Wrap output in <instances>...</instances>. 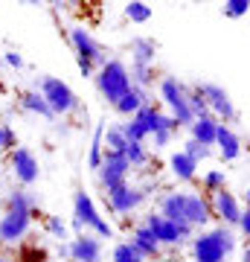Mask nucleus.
Returning a JSON list of instances; mask_svg holds the SVG:
<instances>
[{
  "instance_id": "f257e3e1",
  "label": "nucleus",
  "mask_w": 250,
  "mask_h": 262,
  "mask_svg": "<svg viewBox=\"0 0 250 262\" xmlns=\"http://www.w3.org/2000/svg\"><path fill=\"white\" fill-rule=\"evenodd\" d=\"M157 213L175 225H189L192 230H204L213 222V204L201 192H166L157 201Z\"/></svg>"
},
{
  "instance_id": "f03ea898",
  "label": "nucleus",
  "mask_w": 250,
  "mask_h": 262,
  "mask_svg": "<svg viewBox=\"0 0 250 262\" xmlns=\"http://www.w3.org/2000/svg\"><path fill=\"white\" fill-rule=\"evenodd\" d=\"M32 213H35V198L27 189H12L6 198V215L0 219V242L15 245L18 239H24L32 227Z\"/></svg>"
},
{
  "instance_id": "7ed1b4c3",
  "label": "nucleus",
  "mask_w": 250,
  "mask_h": 262,
  "mask_svg": "<svg viewBox=\"0 0 250 262\" xmlns=\"http://www.w3.org/2000/svg\"><path fill=\"white\" fill-rule=\"evenodd\" d=\"M189 251L195 262H227V256L236 251V233L224 225L201 230L189 239Z\"/></svg>"
},
{
  "instance_id": "20e7f679",
  "label": "nucleus",
  "mask_w": 250,
  "mask_h": 262,
  "mask_svg": "<svg viewBox=\"0 0 250 262\" xmlns=\"http://www.w3.org/2000/svg\"><path fill=\"white\" fill-rule=\"evenodd\" d=\"M93 79H96V91L102 94L105 102H111V105H117L131 91V73H128V67H125V61H120V58L105 61L93 73Z\"/></svg>"
},
{
  "instance_id": "39448f33",
  "label": "nucleus",
  "mask_w": 250,
  "mask_h": 262,
  "mask_svg": "<svg viewBox=\"0 0 250 262\" xmlns=\"http://www.w3.org/2000/svg\"><path fill=\"white\" fill-rule=\"evenodd\" d=\"M35 91L44 96V102L50 105V111L56 114V120L82 108L79 96H76V91L67 82L56 79V76H41V79H38V84H35Z\"/></svg>"
},
{
  "instance_id": "423d86ee",
  "label": "nucleus",
  "mask_w": 250,
  "mask_h": 262,
  "mask_svg": "<svg viewBox=\"0 0 250 262\" xmlns=\"http://www.w3.org/2000/svg\"><path fill=\"white\" fill-rule=\"evenodd\" d=\"M160 99L169 108V117L180 125H192L195 114L189 108V84H184L177 76H163L160 79Z\"/></svg>"
},
{
  "instance_id": "0eeeda50",
  "label": "nucleus",
  "mask_w": 250,
  "mask_h": 262,
  "mask_svg": "<svg viewBox=\"0 0 250 262\" xmlns=\"http://www.w3.org/2000/svg\"><path fill=\"white\" fill-rule=\"evenodd\" d=\"M73 222L79 230H90L93 236H99V239H113V225L111 222H105L96 204H93V198L84 192V189H76L73 195Z\"/></svg>"
},
{
  "instance_id": "6e6552de",
  "label": "nucleus",
  "mask_w": 250,
  "mask_h": 262,
  "mask_svg": "<svg viewBox=\"0 0 250 262\" xmlns=\"http://www.w3.org/2000/svg\"><path fill=\"white\" fill-rule=\"evenodd\" d=\"M143 225L151 230V236L157 239L160 248H180V245H186L195 236V230L189 225H175V222H169L166 215L160 213H148Z\"/></svg>"
},
{
  "instance_id": "1a4fd4ad",
  "label": "nucleus",
  "mask_w": 250,
  "mask_h": 262,
  "mask_svg": "<svg viewBox=\"0 0 250 262\" xmlns=\"http://www.w3.org/2000/svg\"><path fill=\"white\" fill-rule=\"evenodd\" d=\"M198 91H201V94H204V99H207L210 117H215V120L224 122V125H230V122L239 120V111H236V105H233L230 94L224 91L221 84H215V82H198Z\"/></svg>"
},
{
  "instance_id": "9d476101",
  "label": "nucleus",
  "mask_w": 250,
  "mask_h": 262,
  "mask_svg": "<svg viewBox=\"0 0 250 262\" xmlns=\"http://www.w3.org/2000/svg\"><path fill=\"white\" fill-rule=\"evenodd\" d=\"M160 122H163V111L154 108V105H146V108H140L131 117V122H120V125H122V134H125L128 143H143L146 137H151L160 128Z\"/></svg>"
},
{
  "instance_id": "9b49d317",
  "label": "nucleus",
  "mask_w": 250,
  "mask_h": 262,
  "mask_svg": "<svg viewBox=\"0 0 250 262\" xmlns=\"http://www.w3.org/2000/svg\"><path fill=\"white\" fill-rule=\"evenodd\" d=\"M70 44L76 50V61H82V64H90L93 70L96 67H102L108 58H105V50L102 44L96 41V38L87 32L84 27H73L70 29Z\"/></svg>"
},
{
  "instance_id": "f8f14e48",
  "label": "nucleus",
  "mask_w": 250,
  "mask_h": 262,
  "mask_svg": "<svg viewBox=\"0 0 250 262\" xmlns=\"http://www.w3.org/2000/svg\"><path fill=\"white\" fill-rule=\"evenodd\" d=\"M146 198H148V189L146 187H134V184H122V187L105 192V201H108V207H111V213H117V215L134 213Z\"/></svg>"
},
{
  "instance_id": "ddd939ff",
  "label": "nucleus",
  "mask_w": 250,
  "mask_h": 262,
  "mask_svg": "<svg viewBox=\"0 0 250 262\" xmlns=\"http://www.w3.org/2000/svg\"><path fill=\"white\" fill-rule=\"evenodd\" d=\"M128 172H131V163L125 160V155H111V151H105L102 155V166H99V184L102 189H117L122 184H128Z\"/></svg>"
},
{
  "instance_id": "4468645a",
  "label": "nucleus",
  "mask_w": 250,
  "mask_h": 262,
  "mask_svg": "<svg viewBox=\"0 0 250 262\" xmlns=\"http://www.w3.org/2000/svg\"><path fill=\"white\" fill-rule=\"evenodd\" d=\"M210 204H213V215H215V219H221L224 227H230V230H233V227H239L244 207H241V201L236 198V192L221 189V192H215V195L210 198Z\"/></svg>"
},
{
  "instance_id": "2eb2a0df",
  "label": "nucleus",
  "mask_w": 250,
  "mask_h": 262,
  "mask_svg": "<svg viewBox=\"0 0 250 262\" xmlns=\"http://www.w3.org/2000/svg\"><path fill=\"white\" fill-rule=\"evenodd\" d=\"M9 166H12V175L24 184V187H32L41 175V166H38V158L32 155L29 149L18 146V149H12L9 155Z\"/></svg>"
},
{
  "instance_id": "dca6fc26",
  "label": "nucleus",
  "mask_w": 250,
  "mask_h": 262,
  "mask_svg": "<svg viewBox=\"0 0 250 262\" xmlns=\"http://www.w3.org/2000/svg\"><path fill=\"white\" fill-rule=\"evenodd\" d=\"M70 245V259L73 262H102V242L93 233H79Z\"/></svg>"
},
{
  "instance_id": "f3484780",
  "label": "nucleus",
  "mask_w": 250,
  "mask_h": 262,
  "mask_svg": "<svg viewBox=\"0 0 250 262\" xmlns=\"http://www.w3.org/2000/svg\"><path fill=\"white\" fill-rule=\"evenodd\" d=\"M215 146H218V155H221L224 163H233V160L241 158V137L233 131V125H224L218 122V134H215Z\"/></svg>"
},
{
  "instance_id": "a211bd4d",
  "label": "nucleus",
  "mask_w": 250,
  "mask_h": 262,
  "mask_svg": "<svg viewBox=\"0 0 250 262\" xmlns=\"http://www.w3.org/2000/svg\"><path fill=\"white\" fill-rule=\"evenodd\" d=\"M131 245H134V248L143 253V259H146V262H148V259L157 262L160 256H163V248L157 245V239L151 236V230H148L146 225H137V227H134V233H131Z\"/></svg>"
},
{
  "instance_id": "6ab92c4d",
  "label": "nucleus",
  "mask_w": 250,
  "mask_h": 262,
  "mask_svg": "<svg viewBox=\"0 0 250 262\" xmlns=\"http://www.w3.org/2000/svg\"><path fill=\"white\" fill-rule=\"evenodd\" d=\"M154 58H157V41L146 35L131 38V64H148L154 67Z\"/></svg>"
},
{
  "instance_id": "aec40b11",
  "label": "nucleus",
  "mask_w": 250,
  "mask_h": 262,
  "mask_svg": "<svg viewBox=\"0 0 250 262\" xmlns=\"http://www.w3.org/2000/svg\"><path fill=\"white\" fill-rule=\"evenodd\" d=\"M215 134H218V120H215V117H198V120L189 125V137L198 140L201 146H207V149L215 146Z\"/></svg>"
},
{
  "instance_id": "412c9836",
  "label": "nucleus",
  "mask_w": 250,
  "mask_h": 262,
  "mask_svg": "<svg viewBox=\"0 0 250 262\" xmlns=\"http://www.w3.org/2000/svg\"><path fill=\"white\" fill-rule=\"evenodd\" d=\"M146 105H151L148 91H143V88H134V84H131V91L122 96L113 108H117V114H122V117H134V114H137L140 108H146Z\"/></svg>"
},
{
  "instance_id": "4be33fe9",
  "label": "nucleus",
  "mask_w": 250,
  "mask_h": 262,
  "mask_svg": "<svg viewBox=\"0 0 250 262\" xmlns=\"http://www.w3.org/2000/svg\"><path fill=\"white\" fill-rule=\"evenodd\" d=\"M169 169H172V175L177 181H195V175H198V163L189 155H184V151H175L169 158Z\"/></svg>"
},
{
  "instance_id": "5701e85b",
  "label": "nucleus",
  "mask_w": 250,
  "mask_h": 262,
  "mask_svg": "<svg viewBox=\"0 0 250 262\" xmlns=\"http://www.w3.org/2000/svg\"><path fill=\"white\" fill-rule=\"evenodd\" d=\"M102 146H105V151H111V155H125L128 140H125V134H122V125H105Z\"/></svg>"
},
{
  "instance_id": "b1692460",
  "label": "nucleus",
  "mask_w": 250,
  "mask_h": 262,
  "mask_svg": "<svg viewBox=\"0 0 250 262\" xmlns=\"http://www.w3.org/2000/svg\"><path fill=\"white\" fill-rule=\"evenodd\" d=\"M20 105H24L29 114H38V117H44V120H56V114L50 111V105L44 102V96L38 94V91H27V94L20 96Z\"/></svg>"
},
{
  "instance_id": "393cba45",
  "label": "nucleus",
  "mask_w": 250,
  "mask_h": 262,
  "mask_svg": "<svg viewBox=\"0 0 250 262\" xmlns=\"http://www.w3.org/2000/svg\"><path fill=\"white\" fill-rule=\"evenodd\" d=\"M102 134H105V125H96V131H93V143H90V151H87V169H93V172H99V166H102V155H105Z\"/></svg>"
},
{
  "instance_id": "a878e982",
  "label": "nucleus",
  "mask_w": 250,
  "mask_h": 262,
  "mask_svg": "<svg viewBox=\"0 0 250 262\" xmlns=\"http://www.w3.org/2000/svg\"><path fill=\"white\" fill-rule=\"evenodd\" d=\"M175 131H177V122L172 120L169 114H163L160 128L151 134V137H154V149H163V146H169V143H172V137H175Z\"/></svg>"
},
{
  "instance_id": "bb28decb",
  "label": "nucleus",
  "mask_w": 250,
  "mask_h": 262,
  "mask_svg": "<svg viewBox=\"0 0 250 262\" xmlns=\"http://www.w3.org/2000/svg\"><path fill=\"white\" fill-rule=\"evenodd\" d=\"M131 84L134 88H143V91H148L151 84H154V67L148 64H131Z\"/></svg>"
},
{
  "instance_id": "cd10ccee",
  "label": "nucleus",
  "mask_w": 250,
  "mask_h": 262,
  "mask_svg": "<svg viewBox=\"0 0 250 262\" xmlns=\"http://www.w3.org/2000/svg\"><path fill=\"white\" fill-rule=\"evenodd\" d=\"M125 18L131 24H148L151 20V6L143 3V0H131V3H125Z\"/></svg>"
},
{
  "instance_id": "c85d7f7f",
  "label": "nucleus",
  "mask_w": 250,
  "mask_h": 262,
  "mask_svg": "<svg viewBox=\"0 0 250 262\" xmlns=\"http://www.w3.org/2000/svg\"><path fill=\"white\" fill-rule=\"evenodd\" d=\"M201 187H204V192H210V195L227 189V175H224V169H210L204 178H201Z\"/></svg>"
},
{
  "instance_id": "c756f323",
  "label": "nucleus",
  "mask_w": 250,
  "mask_h": 262,
  "mask_svg": "<svg viewBox=\"0 0 250 262\" xmlns=\"http://www.w3.org/2000/svg\"><path fill=\"white\" fill-rule=\"evenodd\" d=\"M111 259L113 262H146V259H143V253H140L131 242H120V245H117L113 253H111Z\"/></svg>"
},
{
  "instance_id": "7c9ffc66",
  "label": "nucleus",
  "mask_w": 250,
  "mask_h": 262,
  "mask_svg": "<svg viewBox=\"0 0 250 262\" xmlns=\"http://www.w3.org/2000/svg\"><path fill=\"white\" fill-rule=\"evenodd\" d=\"M125 160L131 163V169H143L148 163V151L143 143H128V149H125Z\"/></svg>"
},
{
  "instance_id": "2f4dec72",
  "label": "nucleus",
  "mask_w": 250,
  "mask_h": 262,
  "mask_svg": "<svg viewBox=\"0 0 250 262\" xmlns=\"http://www.w3.org/2000/svg\"><path fill=\"white\" fill-rule=\"evenodd\" d=\"M189 108H192L195 120H198V117H210V108H207V99H204V94L198 91V84H192V88H189Z\"/></svg>"
},
{
  "instance_id": "473e14b6",
  "label": "nucleus",
  "mask_w": 250,
  "mask_h": 262,
  "mask_svg": "<svg viewBox=\"0 0 250 262\" xmlns=\"http://www.w3.org/2000/svg\"><path fill=\"white\" fill-rule=\"evenodd\" d=\"M184 155H189V158L195 160V163H198V166H201V160H207L210 158V155H213V149H207V146H201V143L198 140H192V137H189V140L184 143Z\"/></svg>"
},
{
  "instance_id": "72a5a7b5",
  "label": "nucleus",
  "mask_w": 250,
  "mask_h": 262,
  "mask_svg": "<svg viewBox=\"0 0 250 262\" xmlns=\"http://www.w3.org/2000/svg\"><path fill=\"white\" fill-rule=\"evenodd\" d=\"M224 18H244L250 12V0H227L221 6Z\"/></svg>"
},
{
  "instance_id": "f704fd0d",
  "label": "nucleus",
  "mask_w": 250,
  "mask_h": 262,
  "mask_svg": "<svg viewBox=\"0 0 250 262\" xmlns=\"http://www.w3.org/2000/svg\"><path fill=\"white\" fill-rule=\"evenodd\" d=\"M47 233L56 236L58 242L64 245V239H67V225L58 219V215H47Z\"/></svg>"
},
{
  "instance_id": "c9c22d12",
  "label": "nucleus",
  "mask_w": 250,
  "mask_h": 262,
  "mask_svg": "<svg viewBox=\"0 0 250 262\" xmlns=\"http://www.w3.org/2000/svg\"><path fill=\"white\" fill-rule=\"evenodd\" d=\"M18 143H15V131L9 128V125H3L0 122V151H6V149H15Z\"/></svg>"
},
{
  "instance_id": "e433bc0d",
  "label": "nucleus",
  "mask_w": 250,
  "mask_h": 262,
  "mask_svg": "<svg viewBox=\"0 0 250 262\" xmlns=\"http://www.w3.org/2000/svg\"><path fill=\"white\" fill-rule=\"evenodd\" d=\"M3 61H6L9 67H15V70H20V67H24V56H20V53H6V56H3Z\"/></svg>"
},
{
  "instance_id": "4c0bfd02",
  "label": "nucleus",
  "mask_w": 250,
  "mask_h": 262,
  "mask_svg": "<svg viewBox=\"0 0 250 262\" xmlns=\"http://www.w3.org/2000/svg\"><path fill=\"white\" fill-rule=\"evenodd\" d=\"M239 230H241V233H244V236H247V239H250V210H244V213H241Z\"/></svg>"
},
{
  "instance_id": "58836bf2",
  "label": "nucleus",
  "mask_w": 250,
  "mask_h": 262,
  "mask_svg": "<svg viewBox=\"0 0 250 262\" xmlns=\"http://www.w3.org/2000/svg\"><path fill=\"white\" fill-rule=\"evenodd\" d=\"M241 262H250V245H244V251H241Z\"/></svg>"
},
{
  "instance_id": "ea45409f",
  "label": "nucleus",
  "mask_w": 250,
  "mask_h": 262,
  "mask_svg": "<svg viewBox=\"0 0 250 262\" xmlns=\"http://www.w3.org/2000/svg\"><path fill=\"white\" fill-rule=\"evenodd\" d=\"M244 210H250V189L244 192Z\"/></svg>"
},
{
  "instance_id": "a19ab883",
  "label": "nucleus",
  "mask_w": 250,
  "mask_h": 262,
  "mask_svg": "<svg viewBox=\"0 0 250 262\" xmlns=\"http://www.w3.org/2000/svg\"><path fill=\"white\" fill-rule=\"evenodd\" d=\"M157 262H177V259H175V256H160Z\"/></svg>"
},
{
  "instance_id": "79ce46f5",
  "label": "nucleus",
  "mask_w": 250,
  "mask_h": 262,
  "mask_svg": "<svg viewBox=\"0 0 250 262\" xmlns=\"http://www.w3.org/2000/svg\"><path fill=\"white\" fill-rule=\"evenodd\" d=\"M0 262H12V259H3V256H0Z\"/></svg>"
}]
</instances>
